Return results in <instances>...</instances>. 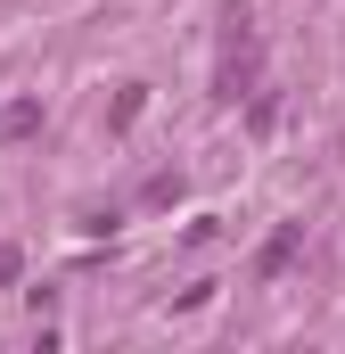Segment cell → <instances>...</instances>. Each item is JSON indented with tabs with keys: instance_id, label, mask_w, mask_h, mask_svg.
I'll list each match as a JSON object with an SVG mask.
<instances>
[{
	"instance_id": "cell-2",
	"label": "cell",
	"mask_w": 345,
	"mask_h": 354,
	"mask_svg": "<svg viewBox=\"0 0 345 354\" xmlns=\"http://www.w3.org/2000/svg\"><path fill=\"white\" fill-rule=\"evenodd\" d=\"M25 132H41V99H8L0 107V140H25Z\"/></svg>"
},
{
	"instance_id": "cell-3",
	"label": "cell",
	"mask_w": 345,
	"mask_h": 354,
	"mask_svg": "<svg viewBox=\"0 0 345 354\" xmlns=\"http://www.w3.org/2000/svg\"><path fill=\"white\" fill-rule=\"evenodd\" d=\"M140 107H148V83H124V91H115V107H107V132H132Z\"/></svg>"
},
{
	"instance_id": "cell-1",
	"label": "cell",
	"mask_w": 345,
	"mask_h": 354,
	"mask_svg": "<svg viewBox=\"0 0 345 354\" xmlns=\"http://www.w3.org/2000/svg\"><path fill=\"white\" fill-rule=\"evenodd\" d=\"M296 248H304V223H279V231L255 248V280H279V272L296 264Z\"/></svg>"
},
{
	"instance_id": "cell-4",
	"label": "cell",
	"mask_w": 345,
	"mask_h": 354,
	"mask_svg": "<svg viewBox=\"0 0 345 354\" xmlns=\"http://www.w3.org/2000/svg\"><path fill=\"white\" fill-rule=\"evenodd\" d=\"M247 83H255V58H230L222 83H214V99H247Z\"/></svg>"
},
{
	"instance_id": "cell-5",
	"label": "cell",
	"mask_w": 345,
	"mask_h": 354,
	"mask_svg": "<svg viewBox=\"0 0 345 354\" xmlns=\"http://www.w3.org/2000/svg\"><path fill=\"white\" fill-rule=\"evenodd\" d=\"M172 198H181V174H157L148 189H140V206H172Z\"/></svg>"
},
{
	"instance_id": "cell-6",
	"label": "cell",
	"mask_w": 345,
	"mask_h": 354,
	"mask_svg": "<svg viewBox=\"0 0 345 354\" xmlns=\"http://www.w3.org/2000/svg\"><path fill=\"white\" fill-rule=\"evenodd\" d=\"M197 305H214V280H189V288L172 297V313H197Z\"/></svg>"
},
{
	"instance_id": "cell-7",
	"label": "cell",
	"mask_w": 345,
	"mask_h": 354,
	"mask_svg": "<svg viewBox=\"0 0 345 354\" xmlns=\"http://www.w3.org/2000/svg\"><path fill=\"white\" fill-rule=\"evenodd\" d=\"M17 272H25V248H17V239H0V288H8Z\"/></svg>"
}]
</instances>
